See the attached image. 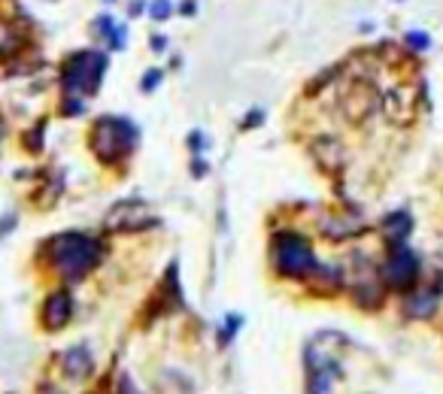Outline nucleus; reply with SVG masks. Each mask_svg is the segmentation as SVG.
Instances as JSON below:
<instances>
[{
  "instance_id": "7",
  "label": "nucleus",
  "mask_w": 443,
  "mask_h": 394,
  "mask_svg": "<svg viewBox=\"0 0 443 394\" xmlns=\"http://www.w3.org/2000/svg\"><path fill=\"white\" fill-rule=\"evenodd\" d=\"M382 109L392 125H410L419 113V91L413 85H395L382 97Z\"/></svg>"
},
{
  "instance_id": "8",
  "label": "nucleus",
  "mask_w": 443,
  "mask_h": 394,
  "mask_svg": "<svg viewBox=\"0 0 443 394\" xmlns=\"http://www.w3.org/2000/svg\"><path fill=\"white\" fill-rule=\"evenodd\" d=\"M382 276H386V282L392 288H401L407 291L416 285V276H419V261L416 255H413L410 249H395L392 252V258L386 261V270H382Z\"/></svg>"
},
{
  "instance_id": "18",
  "label": "nucleus",
  "mask_w": 443,
  "mask_h": 394,
  "mask_svg": "<svg viewBox=\"0 0 443 394\" xmlns=\"http://www.w3.org/2000/svg\"><path fill=\"white\" fill-rule=\"evenodd\" d=\"M158 79H161L158 73H149V76H146V79H143V82H140V85H143V91H149V88H155V85H158Z\"/></svg>"
},
{
  "instance_id": "5",
  "label": "nucleus",
  "mask_w": 443,
  "mask_h": 394,
  "mask_svg": "<svg viewBox=\"0 0 443 394\" xmlns=\"http://www.w3.org/2000/svg\"><path fill=\"white\" fill-rule=\"evenodd\" d=\"M155 216L143 200H122L113 209L107 212V230H116V234H134V230L152 228Z\"/></svg>"
},
{
  "instance_id": "2",
  "label": "nucleus",
  "mask_w": 443,
  "mask_h": 394,
  "mask_svg": "<svg viewBox=\"0 0 443 394\" xmlns=\"http://www.w3.org/2000/svg\"><path fill=\"white\" fill-rule=\"evenodd\" d=\"M137 146V128L128 118L119 116H104L95 121L92 128V152L100 164L116 167L134 152Z\"/></svg>"
},
{
  "instance_id": "16",
  "label": "nucleus",
  "mask_w": 443,
  "mask_h": 394,
  "mask_svg": "<svg viewBox=\"0 0 443 394\" xmlns=\"http://www.w3.org/2000/svg\"><path fill=\"white\" fill-rule=\"evenodd\" d=\"M167 16H170V4H167V0H158V4L152 6V18H155V22H164Z\"/></svg>"
},
{
  "instance_id": "10",
  "label": "nucleus",
  "mask_w": 443,
  "mask_h": 394,
  "mask_svg": "<svg viewBox=\"0 0 443 394\" xmlns=\"http://www.w3.org/2000/svg\"><path fill=\"white\" fill-rule=\"evenodd\" d=\"M61 367H64V373L70 379L85 382L95 373V358H92V352H88L85 346H73V349H67L61 355Z\"/></svg>"
},
{
  "instance_id": "20",
  "label": "nucleus",
  "mask_w": 443,
  "mask_h": 394,
  "mask_svg": "<svg viewBox=\"0 0 443 394\" xmlns=\"http://www.w3.org/2000/svg\"><path fill=\"white\" fill-rule=\"evenodd\" d=\"M4 134H6V118H4V113H0V140H4Z\"/></svg>"
},
{
  "instance_id": "1",
  "label": "nucleus",
  "mask_w": 443,
  "mask_h": 394,
  "mask_svg": "<svg viewBox=\"0 0 443 394\" xmlns=\"http://www.w3.org/2000/svg\"><path fill=\"white\" fill-rule=\"evenodd\" d=\"M49 264L58 270V276L67 282L83 279L88 270H95L104 258V242L85 234H58L55 240H49L46 246Z\"/></svg>"
},
{
  "instance_id": "19",
  "label": "nucleus",
  "mask_w": 443,
  "mask_h": 394,
  "mask_svg": "<svg viewBox=\"0 0 443 394\" xmlns=\"http://www.w3.org/2000/svg\"><path fill=\"white\" fill-rule=\"evenodd\" d=\"M152 49H155V52H161V49H164V37H155L152 39Z\"/></svg>"
},
{
  "instance_id": "6",
  "label": "nucleus",
  "mask_w": 443,
  "mask_h": 394,
  "mask_svg": "<svg viewBox=\"0 0 443 394\" xmlns=\"http://www.w3.org/2000/svg\"><path fill=\"white\" fill-rule=\"evenodd\" d=\"M380 104V94L377 88L365 82V79H358V82H352L344 97H340V109H344L346 121H352V125H361V121H368L370 116H374V109Z\"/></svg>"
},
{
  "instance_id": "17",
  "label": "nucleus",
  "mask_w": 443,
  "mask_h": 394,
  "mask_svg": "<svg viewBox=\"0 0 443 394\" xmlns=\"http://www.w3.org/2000/svg\"><path fill=\"white\" fill-rule=\"evenodd\" d=\"M116 388H119V394H137V388L131 386V379H128V376L119 379V386H116Z\"/></svg>"
},
{
  "instance_id": "12",
  "label": "nucleus",
  "mask_w": 443,
  "mask_h": 394,
  "mask_svg": "<svg viewBox=\"0 0 443 394\" xmlns=\"http://www.w3.org/2000/svg\"><path fill=\"white\" fill-rule=\"evenodd\" d=\"M410 230H413V218H410V212H389L386 221H382V234H386L389 240H395L401 242L404 237H410Z\"/></svg>"
},
{
  "instance_id": "4",
  "label": "nucleus",
  "mask_w": 443,
  "mask_h": 394,
  "mask_svg": "<svg viewBox=\"0 0 443 394\" xmlns=\"http://www.w3.org/2000/svg\"><path fill=\"white\" fill-rule=\"evenodd\" d=\"M104 73H107V58L100 52H73L64 64V91L70 97L97 94Z\"/></svg>"
},
{
  "instance_id": "15",
  "label": "nucleus",
  "mask_w": 443,
  "mask_h": 394,
  "mask_svg": "<svg viewBox=\"0 0 443 394\" xmlns=\"http://www.w3.org/2000/svg\"><path fill=\"white\" fill-rule=\"evenodd\" d=\"M407 43H410L413 49H422V52H425V49H428V34H419V30H413V34H407Z\"/></svg>"
},
{
  "instance_id": "14",
  "label": "nucleus",
  "mask_w": 443,
  "mask_h": 394,
  "mask_svg": "<svg viewBox=\"0 0 443 394\" xmlns=\"http://www.w3.org/2000/svg\"><path fill=\"white\" fill-rule=\"evenodd\" d=\"M435 307H437V291H419L416 297L407 300V309L413 316H431Z\"/></svg>"
},
{
  "instance_id": "3",
  "label": "nucleus",
  "mask_w": 443,
  "mask_h": 394,
  "mask_svg": "<svg viewBox=\"0 0 443 394\" xmlns=\"http://www.w3.org/2000/svg\"><path fill=\"white\" fill-rule=\"evenodd\" d=\"M270 261H274V270L286 279H304L319 270L313 246L301 234H295V230H283V234L274 237V242H270Z\"/></svg>"
},
{
  "instance_id": "13",
  "label": "nucleus",
  "mask_w": 443,
  "mask_h": 394,
  "mask_svg": "<svg viewBox=\"0 0 443 394\" xmlns=\"http://www.w3.org/2000/svg\"><path fill=\"white\" fill-rule=\"evenodd\" d=\"M322 230H325L328 240H349L352 234H358V221H349L344 216H334V218L322 221Z\"/></svg>"
},
{
  "instance_id": "9",
  "label": "nucleus",
  "mask_w": 443,
  "mask_h": 394,
  "mask_svg": "<svg viewBox=\"0 0 443 394\" xmlns=\"http://www.w3.org/2000/svg\"><path fill=\"white\" fill-rule=\"evenodd\" d=\"M73 319V295L67 288L52 291L43 300V328L46 331H64Z\"/></svg>"
},
{
  "instance_id": "11",
  "label": "nucleus",
  "mask_w": 443,
  "mask_h": 394,
  "mask_svg": "<svg viewBox=\"0 0 443 394\" xmlns=\"http://www.w3.org/2000/svg\"><path fill=\"white\" fill-rule=\"evenodd\" d=\"M313 155L322 167L331 170V173H334V170H344V164H346V152L334 137H319L313 143Z\"/></svg>"
}]
</instances>
